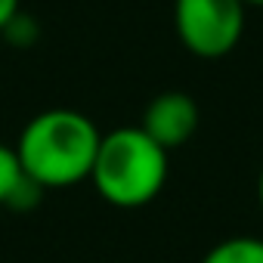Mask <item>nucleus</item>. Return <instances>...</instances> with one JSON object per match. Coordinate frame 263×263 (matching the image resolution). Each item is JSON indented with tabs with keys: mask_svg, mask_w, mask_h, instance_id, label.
I'll return each instance as SVG.
<instances>
[{
	"mask_svg": "<svg viewBox=\"0 0 263 263\" xmlns=\"http://www.w3.org/2000/svg\"><path fill=\"white\" fill-rule=\"evenodd\" d=\"M257 201L263 208V167H260V177H257Z\"/></svg>",
	"mask_w": 263,
	"mask_h": 263,
	"instance_id": "obj_8",
	"label": "nucleus"
},
{
	"mask_svg": "<svg viewBox=\"0 0 263 263\" xmlns=\"http://www.w3.org/2000/svg\"><path fill=\"white\" fill-rule=\"evenodd\" d=\"M16 16H19V0H0V34L10 28Z\"/></svg>",
	"mask_w": 263,
	"mask_h": 263,
	"instance_id": "obj_7",
	"label": "nucleus"
},
{
	"mask_svg": "<svg viewBox=\"0 0 263 263\" xmlns=\"http://www.w3.org/2000/svg\"><path fill=\"white\" fill-rule=\"evenodd\" d=\"M245 10L241 0H174V25L192 56L220 59L238 47Z\"/></svg>",
	"mask_w": 263,
	"mask_h": 263,
	"instance_id": "obj_3",
	"label": "nucleus"
},
{
	"mask_svg": "<svg viewBox=\"0 0 263 263\" xmlns=\"http://www.w3.org/2000/svg\"><path fill=\"white\" fill-rule=\"evenodd\" d=\"M167 155L140 124L108 130L102 134L90 183L115 208H143L167 183Z\"/></svg>",
	"mask_w": 263,
	"mask_h": 263,
	"instance_id": "obj_2",
	"label": "nucleus"
},
{
	"mask_svg": "<svg viewBox=\"0 0 263 263\" xmlns=\"http://www.w3.org/2000/svg\"><path fill=\"white\" fill-rule=\"evenodd\" d=\"M41 186L28 180V174L22 171V161L16 155V146H0V204L16 208V211H28L37 198H41Z\"/></svg>",
	"mask_w": 263,
	"mask_h": 263,
	"instance_id": "obj_5",
	"label": "nucleus"
},
{
	"mask_svg": "<svg viewBox=\"0 0 263 263\" xmlns=\"http://www.w3.org/2000/svg\"><path fill=\"white\" fill-rule=\"evenodd\" d=\"M102 134L78 108H47L34 115L16 140V155L31 183L47 189H65L90 180Z\"/></svg>",
	"mask_w": 263,
	"mask_h": 263,
	"instance_id": "obj_1",
	"label": "nucleus"
},
{
	"mask_svg": "<svg viewBox=\"0 0 263 263\" xmlns=\"http://www.w3.org/2000/svg\"><path fill=\"white\" fill-rule=\"evenodd\" d=\"M198 124H201V108L183 90L158 93L155 99H149V105L143 108V118H140V127L164 152L183 149L195 137Z\"/></svg>",
	"mask_w": 263,
	"mask_h": 263,
	"instance_id": "obj_4",
	"label": "nucleus"
},
{
	"mask_svg": "<svg viewBox=\"0 0 263 263\" xmlns=\"http://www.w3.org/2000/svg\"><path fill=\"white\" fill-rule=\"evenodd\" d=\"M245 7H263V0H241Z\"/></svg>",
	"mask_w": 263,
	"mask_h": 263,
	"instance_id": "obj_9",
	"label": "nucleus"
},
{
	"mask_svg": "<svg viewBox=\"0 0 263 263\" xmlns=\"http://www.w3.org/2000/svg\"><path fill=\"white\" fill-rule=\"evenodd\" d=\"M201 263H263V238L254 235H232L217 241Z\"/></svg>",
	"mask_w": 263,
	"mask_h": 263,
	"instance_id": "obj_6",
	"label": "nucleus"
}]
</instances>
